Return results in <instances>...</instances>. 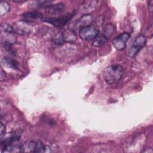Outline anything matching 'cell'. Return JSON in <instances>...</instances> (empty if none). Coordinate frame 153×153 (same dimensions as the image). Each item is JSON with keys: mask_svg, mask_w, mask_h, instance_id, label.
I'll use <instances>...</instances> for the list:
<instances>
[{"mask_svg": "<svg viewBox=\"0 0 153 153\" xmlns=\"http://www.w3.org/2000/svg\"><path fill=\"white\" fill-rule=\"evenodd\" d=\"M124 74L123 66L119 64L111 65L107 66L103 71V78L105 81L109 85L118 82Z\"/></svg>", "mask_w": 153, "mask_h": 153, "instance_id": "6da1fadb", "label": "cell"}, {"mask_svg": "<svg viewBox=\"0 0 153 153\" xmlns=\"http://www.w3.org/2000/svg\"><path fill=\"white\" fill-rule=\"evenodd\" d=\"M20 136L12 134L1 140V152L2 153L20 152L21 144L19 143Z\"/></svg>", "mask_w": 153, "mask_h": 153, "instance_id": "7a4b0ae2", "label": "cell"}, {"mask_svg": "<svg viewBox=\"0 0 153 153\" xmlns=\"http://www.w3.org/2000/svg\"><path fill=\"white\" fill-rule=\"evenodd\" d=\"M47 146L38 140H27L21 144L22 152H48Z\"/></svg>", "mask_w": 153, "mask_h": 153, "instance_id": "3957f363", "label": "cell"}, {"mask_svg": "<svg viewBox=\"0 0 153 153\" xmlns=\"http://www.w3.org/2000/svg\"><path fill=\"white\" fill-rule=\"evenodd\" d=\"M1 33L2 39L4 40L3 42L12 44L16 42V33L12 26L7 23L2 24L1 26Z\"/></svg>", "mask_w": 153, "mask_h": 153, "instance_id": "277c9868", "label": "cell"}, {"mask_svg": "<svg viewBox=\"0 0 153 153\" xmlns=\"http://www.w3.org/2000/svg\"><path fill=\"white\" fill-rule=\"evenodd\" d=\"M12 26L15 33L20 35L30 34L33 28L32 23L25 20L16 22L13 23Z\"/></svg>", "mask_w": 153, "mask_h": 153, "instance_id": "5b68a950", "label": "cell"}, {"mask_svg": "<svg viewBox=\"0 0 153 153\" xmlns=\"http://www.w3.org/2000/svg\"><path fill=\"white\" fill-rule=\"evenodd\" d=\"M146 43V38L145 35L140 34L137 36L128 50V56L131 58L134 57L140 49L145 45Z\"/></svg>", "mask_w": 153, "mask_h": 153, "instance_id": "8992f818", "label": "cell"}, {"mask_svg": "<svg viewBox=\"0 0 153 153\" xmlns=\"http://www.w3.org/2000/svg\"><path fill=\"white\" fill-rule=\"evenodd\" d=\"M99 31L96 27L90 26L81 28L79 31V37L85 41L94 39L99 36Z\"/></svg>", "mask_w": 153, "mask_h": 153, "instance_id": "52a82bcc", "label": "cell"}, {"mask_svg": "<svg viewBox=\"0 0 153 153\" xmlns=\"http://www.w3.org/2000/svg\"><path fill=\"white\" fill-rule=\"evenodd\" d=\"M75 15V13H71L66 16H63L58 17H48L43 18L42 20L48 23H50L55 26L60 27L66 25Z\"/></svg>", "mask_w": 153, "mask_h": 153, "instance_id": "ba28073f", "label": "cell"}, {"mask_svg": "<svg viewBox=\"0 0 153 153\" xmlns=\"http://www.w3.org/2000/svg\"><path fill=\"white\" fill-rule=\"evenodd\" d=\"M130 38V34L127 32H124L115 37L112 40L113 46L117 50H123L126 46V43Z\"/></svg>", "mask_w": 153, "mask_h": 153, "instance_id": "9c48e42d", "label": "cell"}, {"mask_svg": "<svg viewBox=\"0 0 153 153\" xmlns=\"http://www.w3.org/2000/svg\"><path fill=\"white\" fill-rule=\"evenodd\" d=\"M65 8V5L63 3L59 2L57 4H49L45 7V12L49 15L55 16L62 13Z\"/></svg>", "mask_w": 153, "mask_h": 153, "instance_id": "30bf717a", "label": "cell"}, {"mask_svg": "<svg viewBox=\"0 0 153 153\" xmlns=\"http://www.w3.org/2000/svg\"><path fill=\"white\" fill-rule=\"evenodd\" d=\"M94 22V18L90 14H86L82 16L80 19L76 22V26L79 29L90 26Z\"/></svg>", "mask_w": 153, "mask_h": 153, "instance_id": "8fae6325", "label": "cell"}, {"mask_svg": "<svg viewBox=\"0 0 153 153\" xmlns=\"http://www.w3.org/2000/svg\"><path fill=\"white\" fill-rule=\"evenodd\" d=\"M62 33L64 42H67L68 43H73L77 39L75 32L72 29H65L62 32Z\"/></svg>", "mask_w": 153, "mask_h": 153, "instance_id": "7c38bea8", "label": "cell"}, {"mask_svg": "<svg viewBox=\"0 0 153 153\" xmlns=\"http://www.w3.org/2000/svg\"><path fill=\"white\" fill-rule=\"evenodd\" d=\"M22 18L23 20L30 22L37 19H42V14L37 11H29L24 13L22 14Z\"/></svg>", "mask_w": 153, "mask_h": 153, "instance_id": "4fadbf2b", "label": "cell"}, {"mask_svg": "<svg viewBox=\"0 0 153 153\" xmlns=\"http://www.w3.org/2000/svg\"><path fill=\"white\" fill-rule=\"evenodd\" d=\"M1 65L4 66H6L7 68L13 69H18V64L17 62L10 57H2L1 59Z\"/></svg>", "mask_w": 153, "mask_h": 153, "instance_id": "5bb4252c", "label": "cell"}, {"mask_svg": "<svg viewBox=\"0 0 153 153\" xmlns=\"http://www.w3.org/2000/svg\"><path fill=\"white\" fill-rule=\"evenodd\" d=\"M115 26L112 23H108L106 24L103 29V34L102 35L109 39L115 32Z\"/></svg>", "mask_w": 153, "mask_h": 153, "instance_id": "9a60e30c", "label": "cell"}, {"mask_svg": "<svg viewBox=\"0 0 153 153\" xmlns=\"http://www.w3.org/2000/svg\"><path fill=\"white\" fill-rule=\"evenodd\" d=\"M108 39H107L103 35H101L99 36H98L93 40V41L92 42V45L94 47H101L102 45H103L104 44H105L107 42Z\"/></svg>", "mask_w": 153, "mask_h": 153, "instance_id": "2e32d148", "label": "cell"}, {"mask_svg": "<svg viewBox=\"0 0 153 153\" xmlns=\"http://www.w3.org/2000/svg\"><path fill=\"white\" fill-rule=\"evenodd\" d=\"M97 1H85L82 4V7L84 10L90 11L94 10L93 9L96 7Z\"/></svg>", "mask_w": 153, "mask_h": 153, "instance_id": "e0dca14e", "label": "cell"}, {"mask_svg": "<svg viewBox=\"0 0 153 153\" xmlns=\"http://www.w3.org/2000/svg\"><path fill=\"white\" fill-rule=\"evenodd\" d=\"M10 6L9 4L6 1H2L0 3V14L1 16L6 14L9 11Z\"/></svg>", "mask_w": 153, "mask_h": 153, "instance_id": "ac0fdd59", "label": "cell"}, {"mask_svg": "<svg viewBox=\"0 0 153 153\" xmlns=\"http://www.w3.org/2000/svg\"><path fill=\"white\" fill-rule=\"evenodd\" d=\"M53 42L54 44L57 45H61L63 44L64 40L62 32H59L55 35V36L53 38Z\"/></svg>", "mask_w": 153, "mask_h": 153, "instance_id": "d6986e66", "label": "cell"}, {"mask_svg": "<svg viewBox=\"0 0 153 153\" xmlns=\"http://www.w3.org/2000/svg\"><path fill=\"white\" fill-rule=\"evenodd\" d=\"M5 126L1 122L0 124V135H1V138L3 137V136L5 135Z\"/></svg>", "mask_w": 153, "mask_h": 153, "instance_id": "ffe728a7", "label": "cell"}, {"mask_svg": "<svg viewBox=\"0 0 153 153\" xmlns=\"http://www.w3.org/2000/svg\"><path fill=\"white\" fill-rule=\"evenodd\" d=\"M103 21H104V17L103 16H99L96 19V25L99 26H101L103 23Z\"/></svg>", "mask_w": 153, "mask_h": 153, "instance_id": "44dd1931", "label": "cell"}, {"mask_svg": "<svg viewBox=\"0 0 153 153\" xmlns=\"http://www.w3.org/2000/svg\"><path fill=\"white\" fill-rule=\"evenodd\" d=\"M1 81H2L3 80L5 79V78L6 77V74L4 72V71L2 69V68L1 69Z\"/></svg>", "mask_w": 153, "mask_h": 153, "instance_id": "7402d4cb", "label": "cell"}, {"mask_svg": "<svg viewBox=\"0 0 153 153\" xmlns=\"http://www.w3.org/2000/svg\"><path fill=\"white\" fill-rule=\"evenodd\" d=\"M152 4H153V1H150L148 3V10L150 11V13H152Z\"/></svg>", "mask_w": 153, "mask_h": 153, "instance_id": "603a6c76", "label": "cell"}]
</instances>
